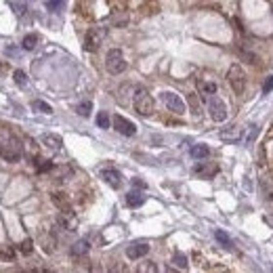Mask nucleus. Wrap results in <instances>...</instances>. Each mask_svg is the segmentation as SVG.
<instances>
[{
    "label": "nucleus",
    "mask_w": 273,
    "mask_h": 273,
    "mask_svg": "<svg viewBox=\"0 0 273 273\" xmlns=\"http://www.w3.org/2000/svg\"><path fill=\"white\" fill-rule=\"evenodd\" d=\"M21 153H23V145H21V141L17 137H6L2 145H0V156H2V160H6V162H19L21 160Z\"/></svg>",
    "instance_id": "1"
},
{
    "label": "nucleus",
    "mask_w": 273,
    "mask_h": 273,
    "mask_svg": "<svg viewBox=\"0 0 273 273\" xmlns=\"http://www.w3.org/2000/svg\"><path fill=\"white\" fill-rule=\"evenodd\" d=\"M132 105H135V111L139 116H151L153 114V97L147 93L145 88H137L135 93V101H132Z\"/></svg>",
    "instance_id": "2"
},
{
    "label": "nucleus",
    "mask_w": 273,
    "mask_h": 273,
    "mask_svg": "<svg viewBox=\"0 0 273 273\" xmlns=\"http://www.w3.org/2000/svg\"><path fill=\"white\" fill-rule=\"evenodd\" d=\"M227 82L235 95H244V90H246V72L237 63H233L227 72Z\"/></svg>",
    "instance_id": "3"
},
{
    "label": "nucleus",
    "mask_w": 273,
    "mask_h": 273,
    "mask_svg": "<svg viewBox=\"0 0 273 273\" xmlns=\"http://www.w3.org/2000/svg\"><path fill=\"white\" fill-rule=\"evenodd\" d=\"M126 65H128V63H126L120 48H111V51L107 53V57H105V69H107L109 74H114V76L122 74L126 69Z\"/></svg>",
    "instance_id": "4"
},
{
    "label": "nucleus",
    "mask_w": 273,
    "mask_h": 273,
    "mask_svg": "<svg viewBox=\"0 0 273 273\" xmlns=\"http://www.w3.org/2000/svg\"><path fill=\"white\" fill-rule=\"evenodd\" d=\"M105 34H107L105 27H90L86 32V38H84V51H88V53L99 51V46L105 40Z\"/></svg>",
    "instance_id": "5"
},
{
    "label": "nucleus",
    "mask_w": 273,
    "mask_h": 273,
    "mask_svg": "<svg viewBox=\"0 0 273 273\" xmlns=\"http://www.w3.org/2000/svg\"><path fill=\"white\" fill-rule=\"evenodd\" d=\"M208 114L212 118L214 122H225L227 120V105L223 99L219 97H212V99L208 101Z\"/></svg>",
    "instance_id": "6"
},
{
    "label": "nucleus",
    "mask_w": 273,
    "mask_h": 273,
    "mask_svg": "<svg viewBox=\"0 0 273 273\" xmlns=\"http://www.w3.org/2000/svg\"><path fill=\"white\" fill-rule=\"evenodd\" d=\"M162 101H164L166 107L172 111V114H177V116H183L185 114V101L181 99L177 93H170V90H166V93H162Z\"/></svg>",
    "instance_id": "7"
},
{
    "label": "nucleus",
    "mask_w": 273,
    "mask_h": 273,
    "mask_svg": "<svg viewBox=\"0 0 273 273\" xmlns=\"http://www.w3.org/2000/svg\"><path fill=\"white\" fill-rule=\"evenodd\" d=\"M114 128L124 137H135V132H137L135 122L126 120L124 116H114Z\"/></svg>",
    "instance_id": "8"
},
{
    "label": "nucleus",
    "mask_w": 273,
    "mask_h": 273,
    "mask_svg": "<svg viewBox=\"0 0 273 273\" xmlns=\"http://www.w3.org/2000/svg\"><path fill=\"white\" fill-rule=\"evenodd\" d=\"M101 179H103L109 187H114V189H120V185H122V174L118 172L116 168H111V166L103 168V170H101Z\"/></svg>",
    "instance_id": "9"
},
{
    "label": "nucleus",
    "mask_w": 273,
    "mask_h": 273,
    "mask_svg": "<svg viewBox=\"0 0 273 273\" xmlns=\"http://www.w3.org/2000/svg\"><path fill=\"white\" fill-rule=\"evenodd\" d=\"M147 252H149V244L147 242H135L126 248V256H128L130 261H139V258H143Z\"/></svg>",
    "instance_id": "10"
},
{
    "label": "nucleus",
    "mask_w": 273,
    "mask_h": 273,
    "mask_svg": "<svg viewBox=\"0 0 273 273\" xmlns=\"http://www.w3.org/2000/svg\"><path fill=\"white\" fill-rule=\"evenodd\" d=\"M40 246L46 254H53L55 252V246H57V235H53L51 231H42L40 235Z\"/></svg>",
    "instance_id": "11"
},
{
    "label": "nucleus",
    "mask_w": 273,
    "mask_h": 273,
    "mask_svg": "<svg viewBox=\"0 0 273 273\" xmlns=\"http://www.w3.org/2000/svg\"><path fill=\"white\" fill-rule=\"evenodd\" d=\"M221 139L223 141H229V143H237L242 139V128L240 126H229V128H223L221 130Z\"/></svg>",
    "instance_id": "12"
},
{
    "label": "nucleus",
    "mask_w": 273,
    "mask_h": 273,
    "mask_svg": "<svg viewBox=\"0 0 273 273\" xmlns=\"http://www.w3.org/2000/svg\"><path fill=\"white\" fill-rule=\"evenodd\" d=\"M53 204L57 206L61 212H69L72 210V202H69V198L65 193H61V191H57V193H53Z\"/></svg>",
    "instance_id": "13"
},
{
    "label": "nucleus",
    "mask_w": 273,
    "mask_h": 273,
    "mask_svg": "<svg viewBox=\"0 0 273 273\" xmlns=\"http://www.w3.org/2000/svg\"><path fill=\"white\" fill-rule=\"evenodd\" d=\"M193 172L198 174V177H202V179H210L212 174L219 172V168H216L214 164H198L193 168Z\"/></svg>",
    "instance_id": "14"
},
{
    "label": "nucleus",
    "mask_w": 273,
    "mask_h": 273,
    "mask_svg": "<svg viewBox=\"0 0 273 273\" xmlns=\"http://www.w3.org/2000/svg\"><path fill=\"white\" fill-rule=\"evenodd\" d=\"M59 225L65 229V231H74L76 229V219H74V212L69 210V212H61V216H59Z\"/></svg>",
    "instance_id": "15"
},
{
    "label": "nucleus",
    "mask_w": 273,
    "mask_h": 273,
    "mask_svg": "<svg viewBox=\"0 0 273 273\" xmlns=\"http://www.w3.org/2000/svg\"><path fill=\"white\" fill-rule=\"evenodd\" d=\"M42 145H46L48 149H61L63 147V139L57 135H44L42 137Z\"/></svg>",
    "instance_id": "16"
},
{
    "label": "nucleus",
    "mask_w": 273,
    "mask_h": 273,
    "mask_svg": "<svg viewBox=\"0 0 273 273\" xmlns=\"http://www.w3.org/2000/svg\"><path fill=\"white\" fill-rule=\"evenodd\" d=\"M145 202V195L139 193V191H128V195H126V204H128L130 208H139Z\"/></svg>",
    "instance_id": "17"
},
{
    "label": "nucleus",
    "mask_w": 273,
    "mask_h": 273,
    "mask_svg": "<svg viewBox=\"0 0 273 273\" xmlns=\"http://www.w3.org/2000/svg\"><path fill=\"white\" fill-rule=\"evenodd\" d=\"M88 248H90L88 240H80V242H76L74 246H72V256H84V254L88 252Z\"/></svg>",
    "instance_id": "18"
},
{
    "label": "nucleus",
    "mask_w": 273,
    "mask_h": 273,
    "mask_svg": "<svg viewBox=\"0 0 273 273\" xmlns=\"http://www.w3.org/2000/svg\"><path fill=\"white\" fill-rule=\"evenodd\" d=\"M210 156V149H208V145H193L191 147V158H195V160H204V158H208Z\"/></svg>",
    "instance_id": "19"
},
{
    "label": "nucleus",
    "mask_w": 273,
    "mask_h": 273,
    "mask_svg": "<svg viewBox=\"0 0 273 273\" xmlns=\"http://www.w3.org/2000/svg\"><path fill=\"white\" fill-rule=\"evenodd\" d=\"M38 34H27V36L21 40V48L23 51H32V48H36V44H38Z\"/></svg>",
    "instance_id": "20"
},
{
    "label": "nucleus",
    "mask_w": 273,
    "mask_h": 273,
    "mask_svg": "<svg viewBox=\"0 0 273 273\" xmlns=\"http://www.w3.org/2000/svg\"><path fill=\"white\" fill-rule=\"evenodd\" d=\"M172 263L177 265L179 269H183V271L189 267V265H187V256L183 254V252H174V256H172Z\"/></svg>",
    "instance_id": "21"
},
{
    "label": "nucleus",
    "mask_w": 273,
    "mask_h": 273,
    "mask_svg": "<svg viewBox=\"0 0 273 273\" xmlns=\"http://www.w3.org/2000/svg\"><path fill=\"white\" fill-rule=\"evenodd\" d=\"M32 109L40 111V114H53V107L44 101H32Z\"/></svg>",
    "instance_id": "22"
},
{
    "label": "nucleus",
    "mask_w": 273,
    "mask_h": 273,
    "mask_svg": "<svg viewBox=\"0 0 273 273\" xmlns=\"http://www.w3.org/2000/svg\"><path fill=\"white\" fill-rule=\"evenodd\" d=\"M214 237H216V242H221L225 248H231V246H233V244H231V240H229V235L225 233V231L216 229V231H214Z\"/></svg>",
    "instance_id": "23"
},
{
    "label": "nucleus",
    "mask_w": 273,
    "mask_h": 273,
    "mask_svg": "<svg viewBox=\"0 0 273 273\" xmlns=\"http://www.w3.org/2000/svg\"><path fill=\"white\" fill-rule=\"evenodd\" d=\"M17 250L21 252V254H32V250H34V242L30 240V237H25V240L17 246Z\"/></svg>",
    "instance_id": "24"
},
{
    "label": "nucleus",
    "mask_w": 273,
    "mask_h": 273,
    "mask_svg": "<svg viewBox=\"0 0 273 273\" xmlns=\"http://www.w3.org/2000/svg\"><path fill=\"white\" fill-rule=\"evenodd\" d=\"M90 109H93V103L90 101H82L78 107H76V111L82 116V118H86V116H90Z\"/></svg>",
    "instance_id": "25"
},
{
    "label": "nucleus",
    "mask_w": 273,
    "mask_h": 273,
    "mask_svg": "<svg viewBox=\"0 0 273 273\" xmlns=\"http://www.w3.org/2000/svg\"><path fill=\"white\" fill-rule=\"evenodd\" d=\"M97 126H99V128H109V116H107V111H99V114H97Z\"/></svg>",
    "instance_id": "26"
},
{
    "label": "nucleus",
    "mask_w": 273,
    "mask_h": 273,
    "mask_svg": "<svg viewBox=\"0 0 273 273\" xmlns=\"http://www.w3.org/2000/svg\"><path fill=\"white\" fill-rule=\"evenodd\" d=\"M36 168H38L40 172H48L53 168V162H46V160H38L36 158Z\"/></svg>",
    "instance_id": "27"
},
{
    "label": "nucleus",
    "mask_w": 273,
    "mask_h": 273,
    "mask_svg": "<svg viewBox=\"0 0 273 273\" xmlns=\"http://www.w3.org/2000/svg\"><path fill=\"white\" fill-rule=\"evenodd\" d=\"M13 76H15V82L19 84V86H25V84H27L25 72H21V69H15V74H13Z\"/></svg>",
    "instance_id": "28"
},
{
    "label": "nucleus",
    "mask_w": 273,
    "mask_h": 273,
    "mask_svg": "<svg viewBox=\"0 0 273 273\" xmlns=\"http://www.w3.org/2000/svg\"><path fill=\"white\" fill-rule=\"evenodd\" d=\"M202 93L214 95V93H216V84H214V82H202Z\"/></svg>",
    "instance_id": "29"
},
{
    "label": "nucleus",
    "mask_w": 273,
    "mask_h": 273,
    "mask_svg": "<svg viewBox=\"0 0 273 273\" xmlns=\"http://www.w3.org/2000/svg\"><path fill=\"white\" fill-rule=\"evenodd\" d=\"M63 2H65V0H46V6H48V11H59Z\"/></svg>",
    "instance_id": "30"
},
{
    "label": "nucleus",
    "mask_w": 273,
    "mask_h": 273,
    "mask_svg": "<svg viewBox=\"0 0 273 273\" xmlns=\"http://www.w3.org/2000/svg\"><path fill=\"white\" fill-rule=\"evenodd\" d=\"M273 90V76H269L267 80H265V84H263V95H269Z\"/></svg>",
    "instance_id": "31"
},
{
    "label": "nucleus",
    "mask_w": 273,
    "mask_h": 273,
    "mask_svg": "<svg viewBox=\"0 0 273 273\" xmlns=\"http://www.w3.org/2000/svg\"><path fill=\"white\" fill-rule=\"evenodd\" d=\"M139 271H151V273H156L158 267H156V265H153L151 261H147L145 265H141V267H139Z\"/></svg>",
    "instance_id": "32"
},
{
    "label": "nucleus",
    "mask_w": 273,
    "mask_h": 273,
    "mask_svg": "<svg viewBox=\"0 0 273 273\" xmlns=\"http://www.w3.org/2000/svg\"><path fill=\"white\" fill-rule=\"evenodd\" d=\"M189 103H191V107H193V114H198L200 103H198V99H195V95H189Z\"/></svg>",
    "instance_id": "33"
},
{
    "label": "nucleus",
    "mask_w": 273,
    "mask_h": 273,
    "mask_svg": "<svg viewBox=\"0 0 273 273\" xmlns=\"http://www.w3.org/2000/svg\"><path fill=\"white\" fill-rule=\"evenodd\" d=\"M132 185H135V187H141V189H145V183H143L141 179H135V181H132Z\"/></svg>",
    "instance_id": "34"
}]
</instances>
